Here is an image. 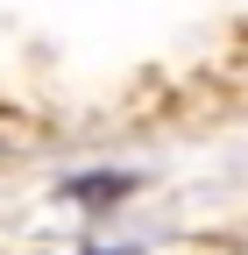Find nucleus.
Instances as JSON below:
<instances>
[{
	"mask_svg": "<svg viewBox=\"0 0 248 255\" xmlns=\"http://www.w3.org/2000/svg\"><path fill=\"white\" fill-rule=\"evenodd\" d=\"M135 177H114V170H100V177H71L64 184V199H78V206H100V199H121Z\"/></svg>",
	"mask_w": 248,
	"mask_h": 255,
	"instance_id": "nucleus-1",
	"label": "nucleus"
}]
</instances>
